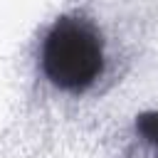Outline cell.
Instances as JSON below:
<instances>
[{"mask_svg": "<svg viewBox=\"0 0 158 158\" xmlns=\"http://www.w3.org/2000/svg\"><path fill=\"white\" fill-rule=\"evenodd\" d=\"M42 74L67 94L89 91L106 67L101 32L79 15H62L44 32L40 49Z\"/></svg>", "mask_w": 158, "mask_h": 158, "instance_id": "cell-1", "label": "cell"}, {"mask_svg": "<svg viewBox=\"0 0 158 158\" xmlns=\"http://www.w3.org/2000/svg\"><path fill=\"white\" fill-rule=\"evenodd\" d=\"M136 131L158 151V111H143L136 116Z\"/></svg>", "mask_w": 158, "mask_h": 158, "instance_id": "cell-2", "label": "cell"}]
</instances>
